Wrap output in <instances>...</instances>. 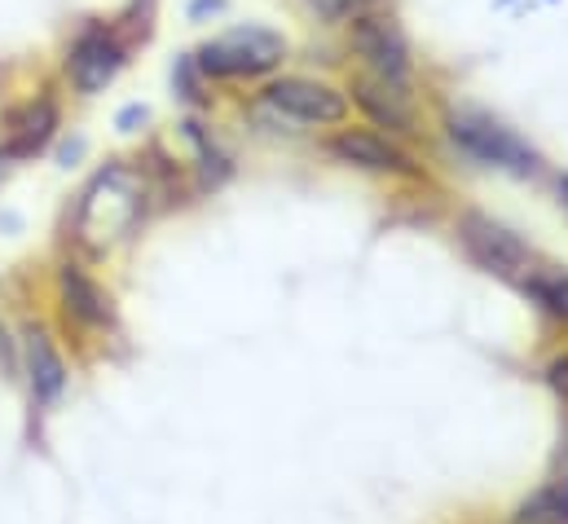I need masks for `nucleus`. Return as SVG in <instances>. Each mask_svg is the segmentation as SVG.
I'll list each match as a JSON object with an SVG mask.
<instances>
[{
	"mask_svg": "<svg viewBox=\"0 0 568 524\" xmlns=\"http://www.w3.org/2000/svg\"><path fill=\"white\" fill-rule=\"evenodd\" d=\"M145 212V177L133 163H106L75 203V243L89 252L120 248Z\"/></svg>",
	"mask_w": 568,
	"mask_h": 524,
	"instance_id": "f257e3e1",
	"label": "nucleus"
},
{
	"mask_svg": "<svg viewBox=\"0 0 568 524\" xmlns=\"http://www.w3.org/2000/svg\"><path fill=\"white\" fill-rule=\"evenodd\" d=\"M252 115H270L283 129H331L348 120V98L322 80L283 75L265 89V98L252 107Z\"/></svg>",
	"mask_w": 568,
	"mask_h": 524,
	"instance_id": "f03ea898",
	"label": "nucleus"
},
{
	"mask_svg": "<svg viewBox=\"0 0 568 524\" xmlns=\"http://www.w3.org/2000/svg\"><path fill=\"white\" fill-rule=\"evenodd\" d=\"M286 40L270 27H239L225 31L216 40H207L194 58V67L203 75H221V80H239V75H265L283 62Z\"/></svg>",
	"mask_w": 568,
	"mask_h": 524,
	"instance_id": "7ed1b4c3",
	"label": "nucleus"
},
{
	"mask_svg": "<svg viewBox=\"0 0 568 524\" xmlns=\"http://www.w3.org/2000/svg\"><path fill=\"white\" fill-rule=\"evenodd\" d=\"M348 40H353V53L366 62L371 80L410 93V44L388 13H375V9L357 13L348 22Z\"/></svg>",
	"mask_w": 568,
	"mask_h": 524,
	"instance_id": "20e7f679",
	"label": "nucleus"
},
{
	"mask_svg": "<svg viewBox=\"0 0 568 524\" xmlns=\"http://www.w3.org/2000/svg\"><path fill=\"white\" fill-rule=\"evenodd\" d=\"M458 243H463V252L480 269H489L494 278H503L511 286H520L534 273V264H538L534 248L520 234H511L507 225H498L489 216H463L458 221Z\"/></svg>",
	"mask_w": 568,
	"mask_h": 524,
	"instance_id": "39448f33",
	"label": "nucleus"
},
{
	"mask_svg": "<svg viewBox=\"0 0 568 524\" xmlns=\"http://www.w3.org/2000/svg\"><path fill=\"white\" fill-rule=\"evenodd\" d=\"M449 137H454V145H463L471 159H480L489 168H507L516 177L538 172V154L489 115H449Z\"/></svg>",
	"mask_w": 568,
	"mask_h": 524,
	"instance_id": "423d86ee",
	"label": "nucleus"
},
{
	"mask_svg": "<svg viewBox=\"0 0 568 524\" xmlns=\"http://www.w3.org/2000/svg\"><path fill=\"white\" fill-rule=\"evenodd\" d=\"M120 67H124V49H120V40H115L106 27H89V31L71 44V58H67L71 84H75L84 98L102 93V89L120 75Z\"/></svg>",
	"mask_w": 568,
	"mask_h": 524,
	"instance_id": "0eeeda50",
	"label": "nucleus"
},
{
	"mask_svg": "<svg viewBox=\"0 0 568 524\" xmlns=\"http://www.w3.org/2000/svg\"><path fill=\"white\" fill-rule=\"evenodd\" d=\"M331 154H335L339 163H348V168H366V172H415V163H410L406 150H397L388 137L366 132V129L335 132Z\"/></svg>",
	"mask_w": 568,
	"mask_h": 524,
	"instance_id": "6e6552de",
	"label": "nucleus"
},
{
	"mask_svg": "<svg viewBox=\"0 0 568 524\" xmlns=\"http://www.w3.org/2000/svg\"><path fill=\"white\" fill-rule=\"evenodd\" d=\"M353 93H357L362 111H366L375 124H384V129H393V132L415 129V107H410V93L388 89V84H379V80H371V75H357Z\"/></svg>",
	"mask_w": 568,
	"mask_h": 524,
	"instance_id": "1a4fd4ad",
	"label": "nucleus"
},
{
	"mask_svg": "<svg viewBox=\"0 0 568 524\" xmlns=\"http://www.w3.org/2000/svg\"><path fill=\"white\" fill-rule=\"evenodd\" d=\"M27 375H31V393H36L40 405L58 401L62 389H67V366H62V357L53 353V344H49L44 331H31V335H27Z\"/></svg>",
	"mask_w": 568,
	"mask_h": 524,
	"instance_id": "9d476101",
	"label": "nucleus"
},
{
	"mask_svg": "<svg viewBox=\"0 0 568 524\" xmlns=\"http://www.w3.org/2000/svg\"><path fill=\"white\" fill-rule=\"evenodd\" d=\"M58 129V107L49 102V98H40V102H31V107H22L13 120H9V154H36L49 137Z\"/></svg>",
	"mask_w": 568,
	"mask_h": 524,
	"instance_id": "9b49d317",
	"label": "nucleus"
},
{
	"mask_svg": "<svg viewBox=\"0 0 568 524\" xmlns=\"http://www.w3.org/2000/svg\"><path fill=\"white\" fill-rule=\"evenodd\" d=\"M62 300H67V313L80 318V322H89V326H102L111 318V300L80 269H71V264L62 269Z\"/></svg>",
	"mask_w": 568,
	"mask_h": 524,
	"instance_id": "f8f14e48",
	"label": "nucleus"
},
{
	"mask_svg": "<svg viewBox=\"0 0 568 524\" xmlns=\"http://www.w3.org/2000/svg\"><path fill=\"white\" fill-rule=\"evenodd\" d=\"M520 291L529 295V300H538L551 318H560V322H568V269H560V264H534V273L520 282Z\"/></svg>",
	"mask_w": 568,
	"mask_h": 524,
	"instance_id": "ddd939ff",
	"label": "nucleus"
},
{
	"mask_svg": "<svg viewBox=\"0 0 568 524\" xmlns=\"http://www.w3.org/2000/svg\"><path fill=\"white\" fill-rule=\"evenodd\" d=\"M516 524H568V481L565 476H551L520 512Z\"/></svg>",
	"mask_w": 568,
	"mask_h": 524,
	"instance_id": "4468645a",
	"label": "nucleus"
},
{
	"mask_svg": "<svg viewBox=\"0 0 568 524\" xmlns=\"http://www.w3.org/2000/svg\"><path fill=\"white\" fill-rule=\"evenodd\" d=\"M317 18H326V22H353L357 13H366V9H375L379 0H304Z\"/></svg>",
	"mask_w": 568,
	"mask_h": 524,
	"instance_id": "2eb2a0df",
	"label": "nucleus"
},
{
	"mask_svg": "<svg viewBox=\"0 0 568 524\" xmlns=\"http://www.w3.org/2000/svg\"><path fill=\"white\" fill-rule=\"evenodd\" d=\"M547 380H551V389L565 396L568 401V353L560 357V362H551V371H547Z\"/></svg>",
	"mask_w": 568,
	"mask_h": 524,
	"instance_id": "dca6fc26",
	"label": "nucleus"
},
{
	"mask_svg": "<svg viewBox=\"0 0 568 524\" xmlns=\"http://www.w3.org/2000/svg\"><path fill=\"white\" fill-rule=\"evenodd\" d=\"M560 199H565V208H568V177L560 181Z\"/></svg>",
	"mask_w": 568,
	"mask_h": 524,
	"instance_id": "f3484780",
	"label": "nucleus"
}]
</instances>
